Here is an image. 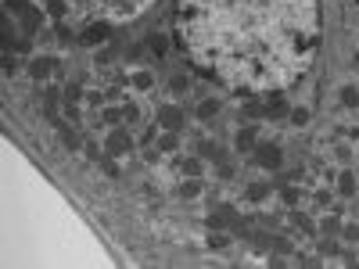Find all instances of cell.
Returning a JSON list of instances; mask_svg holds the SVG:
<instances>
[{
	"label": "cell",
	"instance_id": "1",
	"mask_svg": "<svg viewBox=\"0 0 359 269\" xmlns=\"http://www.w3.org/2000/svg\"><path fill=\"white\" fill-rule=\"evenodd\" d=\"M176 33L194 69L241 94L306 76L320 47L316 0H176Z\"/></svg>",
	"mask_w": 359,
	"mask_h": 269
}]
</instances>
